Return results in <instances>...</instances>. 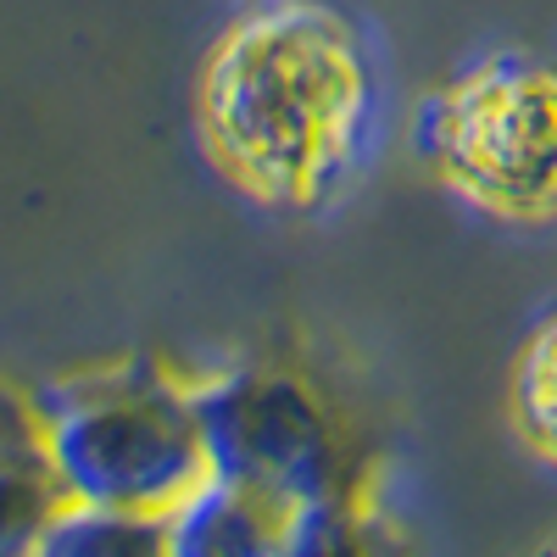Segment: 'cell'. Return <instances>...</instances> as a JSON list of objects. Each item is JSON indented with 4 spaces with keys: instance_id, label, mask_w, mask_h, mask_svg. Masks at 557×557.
<instances>
[{
    "instance_id": "6da1fadb",
    "label": "cell",
    "mask_w": 557,
    "mask_h": 557,
    "mask_svg": "<svg viewBox=\"0 0 557 557\" xmlns=\"http://www.w3.org/2000/svg\"><path fill=\"white\" fill-rule=\"evenodd\" d=\"M380 78L351 17L323 0H262L228 23L201 78L218 168L268 207H318L368 162Z\"/></svg>"
},
{
    "instance_id": "7a4b0ae2",
    "label": "cell",
    "mask_w": 557,
    "mask_h": 557,
    "mask_svg": "<svg viewBox=\"0 0 557 557\" xmlns=\"http://www.w3.org/2000/svg\"><path fill=\"white\" fill-rule=\"evenodd\" d=\"M39 451L62 502L168 519L207 480L201 391L157 368L62 380L39 412Z\"/></svg>"
},
{
    "instance_id": "3957f363",
    "label": "cell",
    "mask_w": 557,
    "mask_h": 557,
    "mask_svg": "<svg viewBox=\"0 0 557 557\" xmlns=\"http://www.w3.org/2000/svg\"><path fill=\"white\" fill-rule=\"evenodd\" d=\"M418 151L469 207L507 223H557V62L485 57L424 101Z\"/></svg>"
},
{
    "instance_id": "277c9868",
    "label": "cell",
    "mask_w": 557,
    "mask_h": 557,
    "mask_svg": "<svg viewBox=\"0 0 557 557\" xmlns=\"http://www.w3.org/2000/svg\"><path fill=\"white\" fill-rule=\"evenodd\" d=\"M196 391H201V424H207V474L273 485L330 507L335 446L330 430H323V412L307 401L296 380L235 374Z\"/></svg>"
},
{
    "instance_id": "5b68a950",
    "label": "cell",
    "mask_w": 557,
    "mask_h": 557,
    "mask_svg": "<svg viewBox=\"0 0 557 557\" xmlns=\"http://www.w3.org/2000/svg\"><path fill=\"white\" fill-rule=\"evenodd\" d=\"M519 430L546 462H557V318L541 323L519 362Z\"/></svg>"
}]
</instances>
